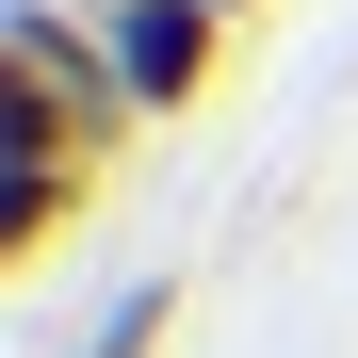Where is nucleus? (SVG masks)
Wrapping results in <instances>:
<instances>
[{"label": "nucleus", "mask_w": 358, "mask_h": 358, "mask_svg": "<svg viewBox=\"0 0 358 358\" xmlns=\"http://www.w3.org/2000/svg\"><path fill=\"white\" fill-rule=\"evenodd\" d=\"M0 82H17L49 131H82L98 163H131V147H147V98H131V66H114L98 0H0Z\"/></svg>", "instance_id": "nucleus-1"}, {"label": "nucleus", "mask_w": 358, "mask_h": 358, "mask_svg": "<svg viewBox=\"0 0 358 358\" xmlns=\"http://www.w3.org/2000/svg\"><path fill=\"white\" fill-rule=\"evenodd\" d=\"M98 179H114V163H98L82 131H49L17 82H0V261H49V245L82 228V196H98Z\"/></svg>", "instance_id": "nucleus-2"}, {"label": "nucleus", "mask_w": 358, "mask_h": 358, "mask_svg": "<svg viewBox=\"0 0 358 358\" xmlns=\"http://www.w3.org/2000/svg\"><path fill=\"white\" fill-rule=\"evenodd\" d=\"M98 33H114V66H131L147 131H163V114H196L212 66H228V17H212V0H98Z\"/></svg>", "instance_id": "nucleus-3"}, {"label": "nucleus", "mask_w": 358, "mask_h": 358, "mask_svg": "<svg viewBox=\"0 0 358 358\" xmlns=\"http://www.w3.org/2000/svg\"><path fill=\"white\" fill-rule=\"evenodd\" d=\"M163 326H179V277H131V293H114L66 358H163Z\"/></svg>", "instance_id": "nucleus-4"}, {"label": "nucleus", "mask_w": 358, "mask_h": 358, "mask_svg": "<svg viewBox=\"0 0 358 358\" xmlns=\"http://www.w3.org/2000/svg\"><path fill=\"white\" fill-rule=\"evenodd\" d=\"M212 17H228V33H245V17H261V0H212Z\"/></svg>", "instance_id": "nucleus-5"}]
</instances>
